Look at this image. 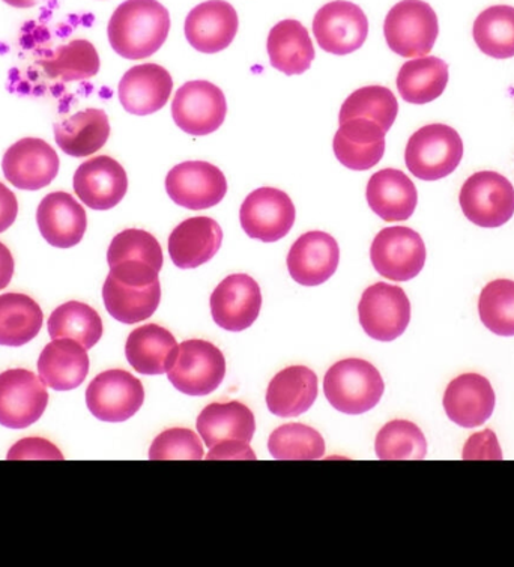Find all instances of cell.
<instances>
[{
  "label": "cell",
  "mask_w": 514,
  "mask_h": 567,
  "mask_svg": "<svg viewBox=\"0 0 514 567\" xmlns=\"http://www.w3.org/2000/svg\"><path fill=\"white\" fill-rule=\"evenodd\" d=\"M171 31V14L157 0H125L107 27L109 43L120 56L142 61L157 53Z\"/></svg>",
  "instance_id": "cell-1"
},
{
  "label": "cell",
  "mask_w": 514,
  "mask_h": 567,
  "mask_svg": "<svg viewBox=\"0 0 514 567\" xmlns=\"http://www.w3.org/2000/svg\"><path fill=\"white\" fill-rule=\"evenodd\" d=\"M158 272L142 260H122L111 267L103 287L104 306L111 317L126 326L153 317L162 301Z\"/></svg>",
  "instance_id": "cell-2"
},
{
  "label": "cell",
  "mask_w": 514,
  "mask_h": 567,
  "mask_svg": "<svg viewBox=\"0 0 514 567\" xmlns=\"http://www.w3.org/2000/svg\"><path fill=\"white\" fill-rule=\"evenodd\" d=\"M386 384L381 373L369 361L347 359L328 369L323 392L332 409L340 413L360 415L368 413L382 399Z\"/></svg>",
  "instance_id": "cell-3"
},
{
  "label": "cell",
  "mask_w": 514,
  "mask_h": 567,
  "mask_svg": "<svg viewBox=\"0 0 514 567\" xmlns=\"http://www.w3.org/2000/svg\"><path fill=\"white\" fill-rule=\"evenodd\" d=\"M462 158L461 134L445 124L424 125L412 134L404 150L408 171L421 181H440L452 175Z\"/></svg>",
  "instance_id": "cell-4"
},
{
  "label": "cell",
  "mask_w": 514,
  "mask_h": 567,
  "mask_svg": "<svg viewBox=\"0 0 514 567\" xmlns=\"http://www.w3.org/2000/svg\"><path fill=\"white\" fill-rule=\"evenodd\" d=\"M166 373L168 381L181 393L188 396H208L225 380V355L206 340H185L176 348Z\"/></svg>",
  "instance_id": "cell-5"
},
{
  "label": "cell",
  "mask_w": 514,
  "mask_h": 567,
  "mask_svg": "<svg viewBox=\"0 0 514 567\" xmlns=\"http://www.w3.org/2000/svg\"><path fill=\"white\" fill-rule=\"evenodd\" d=\"M390 50L402 58H423L440 35L436 12L423 0H402L391 8L383 23Z\"/></svg>",
  "instance_id": "cell-6"
},
{
  "label": "cell",
  "mask_w": 514,
  "mask_h": 567,
  "mask_svg": "<svg viewBox=\"0 0 514 567\" xmlns=\"http://www.w3.org/2000/svg\"><path fill=\"white\" fill-rule=\"evenodd\" d=\"M459 204L467 220L480 228H500L513 217L514 187L498 172H477L463 184Z\"/></svg>",
  "instance_id": "cell-7"
},
{
  "label": "cell",
  "mask_w": 514,
  "mask_h": 567,
  "mask_svg": "<svg viewBox=\"0 0 514 567\" xmlns=\"http://www.w3.org/2000/svg\"><path fill=\"white\" fill-rule=\"evenodd\" d=\"M358 317L369 338L379 342H393L410 326V298L402 288L379 281L362 292Z\"/></svg>",
  "instance_id": "cell-8"
},
{
  "label": "cell",
  "mask_w": 514,
  "mask_h": 567,
  "mask_svg": "<svg viewBox=\"0 0 514 567\" xmlns=\"http://www.w3.org/2000/svg\"><path fill=\"white\" fill-rule=\"evenodd\" d=\"M227 115L226 96L220 87L206 80H193L176 91L172 117L189 136H208L217 132Z\"/></svg>",
  "instance_id": "cell-9"
},
{
  "label": "cell",
  "mask_w": 514,
  "mask_h": 567,
  "mask_svg": "<svg viewBox=\"0 0 514 567\" xmlns=\"http://www.w3.org/2000/svg\"><path fill=\"white\" fill-rule=\"evenodd\" d=\"M425 256L423 238L407 226L382 229L370 247L374 270L394 281L415 279L424 268Z\"/></svg>",
  "instance_id": "cell-10"
},
{
  "label": "cell",
  "mask_w": 514,
  "mask_h": 567,
  "mask_svg": "<svg viewBox=\"0 0 514 567\" xmlns=\"http://www.w3.org/2000/svg\"><path fill=\"white\" fill-rule=\"evenodd\" d=\"M145 402L141 380L122 369L96 375L86 390V405L101 422L122 423L132 419Z\"/></svg>",
  "instance_id": "cell-11"
},
{
  "label": "cell",
  "mask_w": 514,
  "mask_h": 567,
  "mask_svg": "<svg viewBox=\"0 0 514 567\" xmlns=\"http://www.w3.org/2000/svg\"><path fill=\"white\" fill-rule=\"evenodd\" d=\"M313 33L323 52L345 56L364 45L369 35V20L356 3L335 0L316 12Z\"/></svg>",
  "instance_id": "cell-12"
},
{
  "label": "cell",
  "mask_w": 514,
  "mask_h": 567,
  "mask_svg": "<svg viewBox=\"0 0 514 567\" xmlns=\"http://www.w3.org/2000/svg\"><path fill=\"white\" fill-rule=\"evenodd\" d=\"M49 393L44 382L27 369L0 373V424L10 430H24L38 422L48 409Z\"/></svg>",
  "instance_id": "cell-13"
},
{
  "label": "cell",
  "mask_w": 514,
  "mask_h": 567,
  "mask_svg": "<svg viewBox=\"0 0 514 567\" xmlns=\"http://www.w3.org/2000/svg\"><path fill=\"white\" fill-rule=\"evenodd\" d=\"M295 205L285 192L263 187L251 192L243 202L239 220L248 237L263 243H276L294 228Z\"/></svg>",
  "instance_id": "cell-14"
},
{
  "label": "cell",
  "mask_w": 514,
  "mask_h": 567,
  "mask_svg": "<svg viewBox=\"0 0 514 567\" xmlns=\"http://www.w3.org/2000/svg\"><path fill=\"white\" fill-rule=\"evenodd\" d=\"M166 192L178 207L201 212L217 207L227 193L225 174L208 162H185L166 176Z\"/></svg>",
  "instance_id": "cell-15"
},
{
  "label": "cell",
  "mask_w": 514,
  "mask_h": 567,
  "mask_svg": "<svg viewBox=\"0 0 514 567\" xmlns=\"http://www.w3.org/2000/svg\"><path fill=\"white\" fill-rule=\"evenodd\" d=\"M61 162L48 142L24 137L7 150L2 159L6 178L19 190L35 192L50 186L59 174Z\"/></svg>",
  "instance_id": "cell-16"
},
{
  "label": "cell",
  "mask_w": 514,
  "mask_h": 567,
  "mask_svg": "<svg viewBox=\"0 0 514 567\" xmlns=\"http://www.w3.org/2000/svg\"><path fill=\"white\" fill-rule=\"evenodd\" d=\"M214 322L227 331L250 329L263 308V292L247 275L227 276L210 296Z\"/></svg>",
  "instance_id": "cell-17"
},
{
  "label": "cell",
  "mask_w": 514,
  "mask_h": 567,
  "mask_svg": "<svg viewBox=\"0 0 514 567\" xmlns=\"http://www.w3.org/2000/svg\"><path fill=\"white\" fill-rule=\"evenodd\" d=\"M73 186L75 195L86 207L95 212H107L124 199L128 190V176L115 158L99 155L79 166Z\"/></svg>",
  "instance_id": "cell-18"
},
{
  "label": "cell",
  "mask_w": 514,
  "mask_h": 567,
  "mask_svg": "<svg viewBox=\"0 0 514 567\" xmlns=\"http://www.w3.org/2000/svg\"><path fill=\"white\" fill-rule=\"evenodd\" d=\"M239 20L237 11L225 0H208L193 8L185 19L188 44L197 52L214 54L234 43Z\"/></svg>",
  "instance_id": "cell-19"
},
{
  "label": "cell",
  "mask_w": 514,
  "mask_h": 567,
  "mask_svg": "<svg viewBox=\"0 0 514 567\" xmlns=\"http://www.w3.org/2000/svg\"><path fill=\"white\" fill-rule=\"evenodd\" d=\"M340 262L339 245L330 234L311 230L290 247L288 270L302 287H319L330 280Z\"/></svg>",
  "instance_id": "cell-20"
},
{
  "label": "cell",
  "mask_w": 514,
  "mask_h": 567,
  "mask_svg": "<svg viewBox=\"0 0 514 567\" xmlns=\"http://www.w3.org/2000/svg\"><path fill=\"white\" fill-rule=\"evenodd\" d=\"M172 90L174 79L166 69L157 64H142L126 71L117 86V96L126 112L146 116L166 106Z\"/></svg>",
  "instance_id": "cell-21"
},
{
  "label": "cell",
  "mask_w": 514,
  "mask_h": 567,
  "mask_svg": "<svg viewBox=\"0 0 514 567\" xmlns=\"http://www.w3.org/2000/svg\"><path fill=\"white\" fill-rule=\"evenodd\" d=\"M37 225L50 246L71 249L86 233V212L70 193H49L37 209Z\"/></svg>",
  "instance_id": "cell-22"
},
{
  "label": "cell",
  "mask_w": 514,
  "mask_h": 567,
  "mask_svg": "<svg viewBox=\"0 0 514 567\" xmlns=\"http://www.w3.org/2000/svg\"><path fill=\"white\" fill-rule=\"evenodd\" d=\"M444 410L453 423L466 430L482 426L495 410V392L487 378L463 373L450 382L444 393Z\"/></svg>",
  "instance_id": "cell-23"
},
{
  "label": "cell",
  "mask_w": 514,
  "mask_h": 567,
  "mask_svg": "<svg viewBox=\"0 0 514 567\" xmlns=\"http://www.w3.org/2000/svg\"><path fill=\"white\" fill-rule=\"evenodd\" d=\"M386 134L374 121L353 117L337 130L332 141L336 158L351 171L372 169L386 154Z\"/></svg>",
  "instance_id": "cell-24"
},
{
  "label": "cell",
  "mask_w": 514,
  "mask_h": 567,
  "mask_svg": "<svg viewBox=\"0 0 514 567\" xmlns=\"http://www.w3.org/2000/svg\"><path fill=\"white\" fill-rule=\"evenodd\" d=\"M222 226L210 217H189L168 237V255L181 270H193L209 262L220 250Z\"/></svg>",
  "instance_id": "cell-25"
},
{
  "label": "cell",
  "mask_w": 514,
  "mask_h": 567,
  "mask_svg": "<svg viewBox=\"0 0 514 567\" xmlns=\"http://www.w3.org/2000/svg\"><path fill=\"white\" fill-rule=\"evenodd\" d=\"M38 373L48 388L70 392L86 380L90 357L75 340L53 339L38 359Z\"/></svg>",
  "instance_id": "cell-26"
},
{
  "label": "cell",
  "mask_w": 514,
  "mask_h": 567,
  "mask_svg": "<svg viewBox=\"0 0 514 567\" xmlns=\"http://www.w3.org/2000/svg\"><path fill=\"white\" fill-rule=\"evenodd\" d=\"M366 197L370 209L383 221L408 220L419 204L415 184L398 169H382L372 175Z\"/></svg>",
  "instance_id": "cell-27"
},
{
  "label": "cell",
  "mask_w": 514,
  "mask_h": 567,
  "mask_svg": "<svg viewBox=\"0 0 514 567\" xmlns=\"http://www.w3.org/2000/svg\"><path fill=\"white\" fill-rule=\"evenodd\" d=\"M318 375L306 367L277 373L267 390L268 410L278 417H298L309 411L319 393Z\"/></svg>",
  "instance_id": "cell-28"
},
{
  "label": "cell",
  "mask_w": 514,
  "mask_h": 567,
  "mask_svg": "<svg viewBox=\"0 0 514 567\" xmlns=\"http://www.w3.org/2000/svg\"><path fill=\"white\" fill-rule=\"evenodd\" d=\"M54 141L59 148L74 158L99 153L111 136L107 113L101 109H86L69 120L54 124Z\"/></svg>",
  "instance_id": "cell-29"
},
{
  "label": "cell",
  "mask_w": 514,
  "mask_h": 567,
  "mask_svg": "<svg viewBox=\"0 0 514 567\" xmlns=\"http://www.w3.org/2000/svg\"><path fill=\"white\" fill-rule=\"evenodd\" d=\"M178 348L175 336L157 323L137 327L125 343L130 367L142 375H163Z\"/></svg>",
  "instance_id": "cell-30"
},
{
  "label": "cell",
  "mask_w": 514,
  "mask_h": 567,
  "mask_svg": "<svg viewBox=\"0 0 514 567\" xmlns=\"http://www.w3.org/2000/svg\"><path fill=\"white\" fill-rule=\"evenodd\" d=\"M269 64L286 75L305 74L315 61L309 31L298 20H284L269 32Z\"/></svg>",
  "instance_id": "cell-31"
},
{
  "label": "cell",
  "mask_w": 514,
  "mask_h": 567,
  "mask_svg": "<svg viewBox=\"0 0 514 567\" xmlns=\"http://www.w3.org/2000/svg\"><path fill=\"white\" fill-rule=\"evenodd\" d=\"M197 432L208 447L225 440L250 443L256 431V420L250 409L241 402L210 403L197 417Z\"/></svg>",
  "instance_id": "cell-32"
},
{
  "label": "cell",
  "mask_w": 514,
  "mask_h": 567,
  "mask_svg": "<svg viewBox=\"0 0 514 567\" xmlns=\"http://www.w3.org/2000/svg\"><path fill=\"white\" fill-rule=\"evenodd\" d=\"M398 90L407 103L428 104L444 94L449 65L440 58L423 56L404 62L398 74Z\"/></svg>",
  "instance_id": "cell-33"
},
{
  "label": "cell",
  "mask_w": 514,
  "mask_h": 567,
  "mask_svg": "<svg viewBox=\"0 0 514 567\" xmlns=\"http://www.w3.org/2000/svg\"><path fill=\"white\" fill-rule=\"evenodd\" d=\"M44 315L40 305L24 293L0 296V346L20 348L40 333Z\"/></svg>",
  "instance_id": "cell-34"
},
{
  "label": "cell",
  "mask_w": 514,
  "mask_h": 567,
  "mask_svg": "<svg viewBox=\"0 0 514 567\" xmlns=\"http://www.w3.org/2000/svg\"><path fill=\"white\" fill-rule=\"evenodd\" d=\"M52 339H71L91 350L103 338V321L95 309L80 301H69L53 310L49 318Z\"/></svg>",
  "instance_id": "cell-35"
},
{
  "label": "cell",
  "mask_w": 514,
  "mask_h": 567,
  "mask_svg": "<svg viewBox=\"0 0 514 567\" xmlns=\"http://www.w3.org/2000/svg\"><path fill=\"white\" fill-rule=\"evenodd\" d=\"M475 44L487 56L510 59L514 56V8L495 6L484 10L475 19Z\"/></svg>",
  "instance_id": "cell-36"
},
{
  "label": "cell",
  "mask_w": 514,
  "mask_h": 567,
  "mask_svg": "<svg viewBox=\"0 0 514 567\" xmlns=\"http://www.w3.org/2000/svg\"><path fill=\"white\" fill-rule=\"evenodd\" d=\"M50 79L79 82L94 78L100 71V56L95 45L88 40H73L56 49L52 58L40 62Z\"/></svg>",
  "instance_id": "cell-37"
},
{
  "label": "cell",
  "mask_w": 514,
  "mask_h": 567,
  "mask_svg": "<svg viewBox=\"0 0 514 567\" xmlns=\"http://www.w3.org/2000/svg\"><path fill=\"white\" fill-rule=\"evenodd\" d=\"M399 113L398 99L389 87L364 86L348 96L341 104L339 121L347 123L353 117H366L381 125L387 133L393 127Z\"/></svg>",
  "instance_id": "cell-38"
},
{
  "label": "cell",
  "mask_w": 514,
  "mask_h": 567,
  "mask_svg": "<svg viewBox=\"0 0 514 567\" xmlns=\"http://www.w3.org/2000/svg\"><path fill=\"white\" fill-rule=\"evenodd\" d=\"M268 451L274 460H320L326 455V441L307 424L288 423L269 435Z\"/></svg>",
  "instance_id": "cell-39"
},
{
  "label": "cell",
  "mask_w": 514,
  "mask_h": 567,
  "mask_svg": "<svg viewBox=\"0 0 514 567\" xmlns=\"http://www.w3.org/2000/svg\"><path fill=\"white\" fill-rule=\"evenodd\" d=\"M374 452L383 461L424 460L428 455V441L415 423L393 420L378 432Z\"/></svg>",
  "instance_id": "cell-40"
},
{
  "label": "cell",
  "mask_w": 514,
  "mask_h": 567,
  "mask_svg": "<svg viewBox=\"0 0 514 567\" xmlns=\"http://www.w3.org/2000/svg\"><path fill=\"white\" fill-rule=\"evenodd\" d=\"M479 315L489 331L503 338L514 336V280L496 279L483 288Z\"/></svg>",
  "instance_id": "cell-41"
},
{
  "label": "cell",
  "mask_w": 514,
  "mask_h": 567,
  "mask_svg": "<svg viewBox=\"0 0 514 567\" xmlns=\"http://www.w3.org/2000/svg\"><path fill=\"white\" fill-rule=\"evenodd\" d=\"M122 260H142L162 271L164 256L162 246L153 234L143 229H125L112 239L107 250L109 267Z\"/></svg>",
  "instance_id": "cell-42"
},
{
  "label": "cell",
  "mask_w": 514,
  "mask_h": 567,
  "mask_svg": "<svg viewBox=\"0 0 514 567\" xmlns=\"http://www.w3.org/2000/svg\"><path fill=\"white\" fill-rule=\"evenodd\" d=\"M150 460H192L204 457V444L199 435L185 427H172L162 432L151 444Z\"/></svg>",
  "instance_id": "cell-43"
},
{
  "label": "cell",
  "mask_w": 514,
  "mask_h": 567,
  "mask_svg": "<svg viewBox=\"0 0 514 567\" xmlns=\"http://www.w3.org/2000/svg\"><path fill=\"white\" fill-rule=\"evenodd\" d=\"M8 460H50L62 461L63 455L61 451L44 439H23L19 443L12 445L11 451L8 452Z\"/></svg>",
  "instance_id": "cell-44"
},
{
  "label": "cell",
  "mask_w": 514,
  "mask_h": 567,
  "mask_svg": "<svg viewBox=\"0 0 514 567\" xmlns=\"http://www.w3.org/2000/svg\"><path fill=\"white\" fill-rule=\"evenodd\" d=\"M501 457L503 452H501L498 439L491 430H484L471 436L463 451V460H501Z\"/></svg>",
  "instance_id": "cell-45"
},
{
  "label": "cell",
  "mask_w": 514,
  "mask_h": 567,
  "mask_svg": "<svg viewBox=\"0 0 514 567\" xmlns=\"http://www.w3.org/2000/svg\"><path fill=\"white\" fill-rule=\"evenodd\" d=\"M208 460H256L250 443L241 440H225L210 447Z\"/></svg>",
  "instance_id": "cell-46"
},
{
  "label": "cell",
  "mask_w": 514,
  "mask_h": 567,
  "mask_svg": "<svg viewBox=\"0 0 514 567\" xmlns=\"http://www.w3.org/2000/svg\"><path fill=\"white\" fill-rule=\"evenodd\" d=\"M17 214H19V202L14 193L6 184L0 183V234L14 225Z\"/></svg>",
  "instance_id": "cell-47"
},
{
  "label": "cell",
  "mask_w": 514,
  "mask_h": 567,
  "mask_svg": "<svg viewBox=\"0 0 514 567\" xmlns=\"http://www.w3.org/2000/svg\"><path fill=\"white\" fill-rule=\"evenodd\" d=\"M12 276H14V258L10 249L0 243V291L11 284Z\"/></svg>",
  "instance_id": "cell-48"
},
{
  "label": "cell",
  "mask_w": 514,
  "mask_h": 567,
  "mask_svg": "<svg viewBox=\"0 0 514 567\" xmlns=\"http://www.w3.org/2000/svg\"><path fill=\"white\" fill-rule=\"evenodd\" d=\"M3 2L14 8H32L38 6V3L41 2V0H3Z\"/></svg>",
  "instance_id": "cell-49"
}]
</instances>
